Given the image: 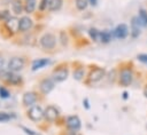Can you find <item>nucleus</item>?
Masks as SVG:
<instances>
[{"instance_id":"obj_11","label":"nucleus","mask_w":147,"mask_h":135,"mask_svg":"<svg viewBox=\"0 0 147 135\" xmlns=\"http://www.w3.org/2000/svg\"><path fill=\"white\" fill-rule=\"evenodd\" d=\"M113 33H114V38L123 40V39H125V38L129 35L130 30H129V26H127L126 24L121 23V24H118V25L113 30Z\"/></svg>"},{"instance_id":"obj_33","label":"nucleus","mask_w":147,"mask_h":135,"mask_svg":"<svg viewBox=\"0 0 147 135\" xmlns=\"http://www.w3.org/2000/svg\"><path fill=\"white\" fill-rule=\"evenodd\" d=\"M70 135H79V134H78V132H77V133H72V132H70Z\"/></svg>"},{"instance_id":"obj_13","label":"nucleus","mask_w":147,"mask_h":135,"mask_svg":"<svg viewBox=\"0 0 147 135\" xmlns=\"http://www.w3.org/2000/svg\"><path fill=\"white\" fill-rule=\"evenodd\" d=\"M18 24H20V18H17V17H9L8 19H6L3 26L9 32V34L11 35V34L18 32Z\"/></svg>"},{"instance_id":"obj_24","label":"nucleus","mask_w":147,"mask_h":135,"mask_svg":"<svg viewBox=\"0 0 147 135\" xmlns=\"http://www.w3.org/2000/svg\"><path fill=\"white\" fill-rule=\"evenodd\" d=\"M88 5H90V3H88L87 0H75V7H76L77 10H79V11L85 10Z\"/></svg>"},{"instance_id":"obj_31","label":"nucleus","mask_w":147,"mask_h":135,"mask_svg":"<svg viewBox=\"0 0 147 135\" xmlns=\"http://www.w3.org/2000/svg\"><path fill=\"white\" fill-rule=\"evenodd\" d=\"M142 92H144V95H145V97L147 98V85L144 87V90H142Z\"/></svg>"},{"instance_id":"obj_9","label":"nucleus","mask_w":147,"mask_h":135,"mask_svg":"<svg viewBox=\"0 0 147 135\" xmlns=\"http://www.w3.org/2000/svg\"><path fill=\"white\" fill-rule=\"evenodd\" d=\"M39 90H40V93L42 94V95H47V94H49L53 89H54V87H55V81L53 80V78L52 77H46V78H42L40 81H39Z\"/></svg>"},{"instance_id":"obj_25","label":"nucleus","mask_w":147,"mask_h":135,"mask_svg":"<svg viewBox=\"0 0 147 135\" xmlns=\"http://www.w3.org/2000/svg\"><path fill=\"white\" fill-rule=\"evenodd\" d=\"M48 6H49V0H40V2L38 3V9L39 11H45L48 10Z\"/></svg>"},{"instance_id":"obj_8","label":"nucleus","mask_w":147,"mask_h":135,"mask_svg":"<svg viewBox=\"0 0 147 135\" xmlns=\"http://www.w3.org/2000/svg\"><path fill=\"white\" fill-rule=\"evenodd\" d=\"M65 127L69 132H72V133H77L80 130V127H82V121L80 119L78 118V116H69L65 118Z\"/></svg>"},{"instance_id":"obj_23","label":"nucleus","mask_w":147,"mask_h":135,"mask_svg":"<svg viewBox=\"0 0 147 135\" xmlns=\"http://www.w3.org/2000/svg\"><path fill=\"white\" fill-rule=\"evenodd\" d=\"M84 74H85L84 66H78V68H75L74 73H72L74 79H76V80H82V79H83V77H84Z\"/></svg>"},{"instance_id":"obj_10","label":"nucleus","mask_w":147,"mask_h":135,"mask_svg":"<svg viewBox=\"0 0 147 135\" xmlns=\"http://www.w3.org/2000/svg\"><path fill=\"white\" fill-rule=\"evenodd\" d=\"M60 117L59 109L54 105H47L46 109L44 110V119L51 124L55 122Z\"/></svg>"},{"instance_id":"obj_15","label":"nucleus","mask_w":147,"mask_h":135,"mask_svg":"<svg viewBox=\"0 0 147 135\" xmlns=\"http://www.w3.org/2000/svg\"><path fill=\"white\" fill-rule=\"evenodd\" d=\"M33 27V21L29 16H22L20 18V24H18V32L24 33L28 32Z\"/></svg>"},{"instance_id":"obj_2","label":"nucleus","mask_w":147,"mask_h":135,"mask_svg":"<svg viewBox=\"0 0 147 135\" xmlns=\"http://www.w3.org/2000/svg\"><path fill=\"white\" fill-rule=\"evenodd\" d=\"M0 80L10 86H20L23 80L22 77L16 74V72H11L9 70H1L0 71Z\"/></svg>"},{"instance_id":"obj_18","label":"nucleus","mask_w":147,"mask_h":135,"mask_svg":"<svg viewBox=\"0 0 147 135\" xmlns=\"http://www.w3.org/2000/svg\"><path fill=\"white\" fill-rule=\"evenodd\" d=\"M113 38H114L113 31H109V30H102V31H100V39H99V41L101 43H109Z\"/></svg>"},{"instance_id":"obj_14","label":"nucleus","mask_w":147,"mask_h":135,"mask_svg":"<svg viewBox=\"0 0 147 135\" xmlns=\"http://www.w3.org/2000/svg\"><path fill=\"white\" fill-rule=\"evenodd\" d=\"M141 27H142V24L140 23L138 15L133 16L132 19H131V29H130V34H131V37L133 39H136V38H138L140 35V33H141L140 29Z\"/></svg>"},{"instance_id":"obj_12","label":"nucleus","mask_w":147,"mask_h":135,"mask_svg":"<svg viewBox=\"0 0 147 135\" xmlns=\"http://www.w3.org/2000/svg\"><path fill=\"white\" fill-rule=\"evenodd\" d=\"M38 101V95L34 92H25L22 97V104L26 108L33 106Z\"/></svg>"},{"instance_id":"obj_27","label":"nucleus","mask_w":147,"mask_h":135,"mask_svg":"<svg viewBox=\"0 0 147 135\" xmlns=\"http://www.w3.org/2000/svg\"><path fill=\"white\" fill-rule=\"evenodd\" d=\"M9 90L6 88V87H1L0 88V97L1 98H8L9 97Z\"/></svg>"},{"instance_id":"obj_6","label":"nucleus","mask_w":147,"mask_h":135,"mask_svg":"<svg viewBox=\"0 0 147 135\" xmlns=\"http://www.w3.org/2000/svg\"><path fill=\"white\" fill-rule=\"evenodd\" d=\"M28 118L33 122H39L44 119V110L40 105H33L26 111Z\"/></svg>"},{"instance_id":"obj_5","label":"nucleus","mask_w":147,"mask_h":135,"mask_svg":"<svg viewBox=\"0 0 147 135\" xmlns=\"http://www.w3.org/2000/svg\"><path fill=\"white\" fill-rule=\"evenodd\" d=\"M69 76V69L68 65L62 63L60 65H57L53 71H52V78L55 82H62L64 81Z\"/></svg>"},{"instance_id":"obj_7","label":"nucleus","mask_w":147,"mask_h":135,"mask_svg":"<svg viewBox=\"0 0 147 135\" xmlns=\"http://www.w3.org/2000/svg\"><path fill=\"white\" fill-rule=\"evenodd\" d=\"M25 58L22 56H15L11 57L8 62V70L11 72H18L24 69L25 66Z\"/></svg>"},{"instance_id":"obj_28","label":"nucleus","mask_w":147,"mask_h":135,"mask_svg":"<svg viewBox=\"0 0 147 135\" xmlns=\"http://www.w3.org/2000/svg\"><path fill=\"white\" fill-rule=\"evenodd\" d=\"M137 59L139 62H141V63H144V64L147 65V54H139L137 56Z\"/></svg>"},{"instance_id":"obj_21","label":"nucleus","mask_w":147,"mask_h":135,"mask_svg":"<svg viewBox=\"0 0 147 135\" xmlns=\"http://www.w3.org/2000/svg\"><path fill=\"white\" fill-rule=\"evenodd\" d=\"M138 17L140 23L142 24L144 27H147V10L145 8H139L138 10Z\"/></svg>"},{"instance_id":"obj_4","label":"nucleus","mask_w":147,"mask_h":135,"mask_svg":"<svg viewBox=\"0 0 147 135\" xmlns=\"http://www.w3.org/2000/svg\"><path fill=\"white\" fill-rule=\"evenodd\" d=\"M105 77H106V69L101 68V66H94L90 70L88 74H87V79L85 82H86V85L96 84V82L101 81Z\"/></svg>"},{"instance_id":"obj_20","label":"nucleus","mask_w":147,"mask_h":135,"mask_svg":"<svg viewBox=\"0 0 147 135\" xmlns=\"http://www.w3.org/2000/svg\"><path fill=\"white\" fill-rule=\"evenodd\" d=\"M63 0H49V6H48V11H59L62 8Z\"/></svg>"},{"instance_id":"obj_26","label":"nucleus","mask_w":147,"mask_h":135,"mask_svg":"<svg viewBox=\"0 0 147 135\" xmlns=\"http://www.w3.org/2000/svg\"><path fill=\"white\" fill-rule=\"evenodd\" d=\"M13 118L11 114L7 113V112H0V122H7Z\"/></svg>"},{"instance_id":"obj_19","label":"nucleus","mask_w":147,"mask_h":135,"mask_svg":"<svg viewBox=\"0 0 147 135\" xmlns=\"http://www.w3.org/2000/svg\"><path fill=\"white\" fill-rule=\"evenodd\" d=\"M36 9H37V0H25L24 11L26 14H33Z\"/></svg>"},{"instance_id":"obj_3","label":"nucleus","mask_w":147,"mask_h":135,"mask_svg":"<svg viewBox=\"0 0 147 135\" xmlns=\"http://www.w3.org/2000/svg\"><path fill=\"white\" fill-rule=\"evenodd\" d=\"M39 46L44 50H53L55 49L56 46V37L52 32H45L40 38H39Z\"/></svg>"},{"instance_id":"obj_22","label":"nucleus","mask_w":147,"mask_h":135,"mask_svg":"<svg viewBox=\"0 0 147 135\" xmlns=\"http://www.w3.org/2000/svg\"><path fill=\"white\" fill-rule=\"evenodd\" d=\"M88 35H90V38H91L92 41L98 42L99 39H100V30H98L95 27H91L88 30Z\"/></svg>"},{"instance_id":"obj_32","label":"nucleus","mask_w":147,"mask_h":135,"mask_svg":"<svg viewBox=\"0 0 147 135\" xmlns=\"http://www.w3.org/2000/svg\"><path fill=\"white\" fill-rule=\"evenodd\" d=\"M123 95H124V96H123L124 98H127V93H126V92H124V94H123Z\"/></svg>"},{"instance_id":"obj_1","label":"nucleus","mask_w":147,"mask_h":135,"mask_svg":"<svg viewBox=\"0 0 147 135\" xmlns=\"http://www.w3.org/2000/svg\"><path fill=\"white\" fill-rule=\"evenodd\" d=\"M133 70L131 66H123L121 68L117 74V81L122 87H129L133 81Z\"/></svg>"},{"instance_id":"obj_30","label":"nucleus","mask_w":147,"mask_h":135,"mask_svg":"<svg viewBox=\"0 0 147 135\" xmlns=\"http://www.w3.org/2000/svg\"><path fill=\"white\" fill-rule=\"evenodd\" d=\"M87 1L91 6H96L98 5V0H87Z\"/></svg>"},{"instance_id":"obj_29","label":"nucleus","mask_w":147,"mask_h":135,"mask_svg":"<svg viewBox=\"0 0 147 135\" xmlns=\"http://www.w3.org/2000/svg\"><path fill=\"white\" fill-rule=\"evenodd\" d=\"M1 70H3V57H2V55L0 54V71Z\"/></svg>"},{"instance_id":"obj_16","label":"nucleus","mask_w":147,"mask_h":135,"mask_svg":"<svg viewBox=\"0 0 147 135\" xmlns=\"http://www.w3.org/2000/svg\"><path fill=\"white\" fill-rule=\"evenodd\" d=\"M10 7L15 15H21L24 11V3L21 0H10Z\"/></svg>"},{"instance_id":"obj_34","label":"nucleus","mask_w":147,"mask_h":135,"mask_svg":"<svg viewBox=\"0 0 147 135\" xmlns=\"http://www.w3.org/2000/svg\"><path fill=\"white\" fill-rule=\"evenodd\" d=\"M146 128H147V125H146Z\"/></svg>"},{"instance_id":"obj_17","label":"nucleus","mask_w":147,"mask_h":135,"mask_svg":"<svg viewBox=\"0 0 147 135\" xmlns=\"http://www.w3.org/2000/svg\"><path fill=\"white\" fill-rule=\"evenodd\" d=\"M51 63L49 58H38V59H34L32 62V65H31V69L32 71H37V70H40L42 68H45L46 65H48Z\"/></svg>"}]
</instances>
